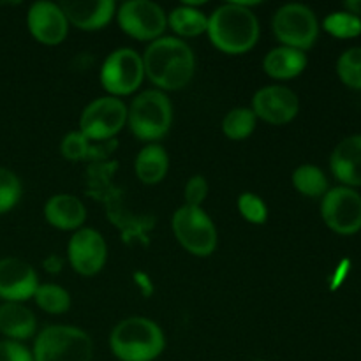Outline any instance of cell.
<instances>
[{
  "instance_id": "obj_1",
  "label": "cell",
  "mask_w": 361,
  "mask_h": 361,
  "mask_svg": "<svg viewBox=\"0 0 361 361\" xmlns=\"http://www.w3.org/2000/svg\"><path fill=\"white\" fill-rule=\"evenodd\" d=\"M145 76L162 90H180L194 76V51L176 37H159L143 56Z\"/></svg>"
},
{
  "instance_id": "obj_2",
  "label": "cell",
  "mask_w": 361,
  "mask_h": 361,
  "mask_svg": "<svg viewBox=\"0 0 361 361\" xmlns=\"http://www.w3.org/2000/svg\"><path fill=\"white\" fill-rule=\"evenodd\" d=\"M207 32L215 48L229 55H240L256 46L259 23L245 4L231 2L221 6L208 18Z\"/></svg>"
},
{
  "instance_id": "obj_3",
  "label": "cell",
  "mask_w": 361,
  "mask_h": 361,
  "mask_svg": "<svg viewBox=\"0 0 361 361\" xmlns=\"http://www.w3.org/2000/svg\"><path fill=\"white\" fill-rule=\"evenodd\" d=\"M109 345L120 361H154L164 351L166 338L154 321L129 317L113 328Z\"/></svg>"
},
{
  "instance_id": "obj_4",
  "label": "cell",
  "mask_w": 361,
  "mask_h": 361,
  "mask_svg": "<svg viewBox=\"0 0 361 361\" xmlns=\"http://www.w3.org/2000/svg\"><path fill=\"white\" fill-rule=\"evenodd\" d=\"M127 122L136 137L157 141L168 134L173 122V108L161 90H147L137 95L127 109Z\"/></svg>"
},
{
  "instance_id": "obj_5",
  "label": "cell",
  "mask_w": 361,
  "mask_h": 361,
  "mask_svg": "<svg viewBox=\"0 0 361 361\" xmlns=\"http://www.w3.org/2000/svg\"><path fill=\"white\" fill-rule=\"evenodd\" d=\"M94 344L88 334L74 326H48L34 344V361H90Z\"/></svg>"
},
{
  "instance_id": "obj_6",
  "label": "cell",
  "mask_w": 361,
  "mask_h": 361,
  "mask_svg": "<svg viewBox=\"0 0 361 361\" xmlns=\"http://www.w3.org/2000/svg\"><path fill=\"white\" fill-rule=\"evenodd\" d=\"M173 233L180 245L194 256H210L217 247V229L203 208L182 207L173 215Z\"/></svg>"
},
{
  "instance_id": "obj_7",
  "label": "cell",
  "mask_w": 361,
  "mask_h": 361,
  "mask_svg": "<svg viewBox=\"0 0 361 361\" xmlns=\"http://www.w3.org/2000/svg\"><path fill=\"white\" fill-rule=\"evenodd\" d=\"M274 34L282 46L303 51L312 48L316 42L319 25L316 14L309 7L302 4H288L275 13Z\"/></svg>"
},
{
  "instance_id": "obj_8",
  "label": "cell",
  "mask_w": 361,
  "mask_h": 361,
  "mask_svg": "<svg viewBox=\"0 0 361 361\" xmlns=\"http://www.w3.org/2000/svg\"><path fill=\"white\" fill-rule=\"evenodd\" d=\"M143 78V56H140L130 48L116 49L102 63L101 83L104 90L111 94V97L136 92Z\"/></svg>"
},
{
  "instance_id": "obj_9",
  "label": "cell",
  "mask_w": 361,
  "mask_h": 361,
  "mask_svg": "<svg viewBox=\"0 0 361 361\" xmlns=\"http://www.w3.org/2000/svg\"><path fill=\"white\" fill-rule=\"evenodd\" d=\"M127 122V106L118 97H101L81 113L80 133L88 141H104L122 130Z\"/></svg>"
},
{
  "instance_id": "obj_10",
  "label": "cell",
  "mask_w": 361,
  "mask_h": 361,
  "mask_svg": "<svg viewBox=\"0 0 361 361\" xmlns=\"http://www.w3.org/2000/svg\"><path fill=\"white\" fill-rule=\"evenodd\" d=\"M116 16L122 30L137 41H157L168 25L164 11L150 0H129Z\"/></svg>"
},
{
  "instance_id": "obj_11",
  "label": "cell",
  "mask_w": 361,
  "mask_h": 361,
  "mask_svg": "<svg viewBox=\"0 0 361 361\" xmlns=\"http://www.w3.org/2000/svg\"><path fill=\"white\" fill-rule=\"evenodd\" d=\"M321 215L338 235H353L361 229V196L351 187H335L323 196Z\"/></svg>"
},
{
  "instance_id": "obj_12",
  "label": "cell",
  "mask_w": 361,
  "mask_h": 361,
  "mask_svg": "<svg viewBox=\"0 0 361 361\" xmlns=\"http://www.w3.org/2000/svg\"><path fill=\"white\" fill-rule=\"evenodd\" d=\"M67 256L74 271L85 277H92L99 274L106 264L108 247L101 233L90 228H81L71 238Z\"/></svg>"
},
{
  "instance_id": "obj_13",
  "label": "cell",
  "mask_w": 361,
  "mask_h": 361,
  "mask_svg": "<svg viewBox=\"0 0 361 361\" xmlns=\"http://www.w3.org/2000/svg\"><path fill=\"white\" fill-rule=\"evenodd\" d=\"M300 102L295 92L282 85L264 87L254 95L252 111L256 118L271 126H284L298 115Z\"/></svg>"
},
{
  "instance_id": "obj_14",
  "label": "cell",
  "mask_w": 361,
  "mask_h": 361,
  "mask_svg": "<svg viewBox=\"0 0 361 361\" xmlns=\"http://www.w3.org/2000/svg\"><path fill=\"white\" fill-rule=\"evenodd\" d=\"M39 288L35 270L16 257L0 259V298L20 303L35 295Z\"/></svg>"
},
{
  "instance_id": "obj_15",
  "label": "cell",
  "mask_w": 361,
  "mask_h": 361,
  "mask_svg": "<svg viewBox=\"0 0 361 361\" xmlns=\"http://www.w3.org/2000/svg\"><path fill=\"white\" fill-rule=\"evenodd\" d=\"M27 25L30 34L46 46L60 44L69 30L66 14L53 2H35L28 11Z\"/></svg>"
},
{
  "instance_id": "obj_16",
  "label": "cell",
  "mask_w": 361,
  "mask_h": 361,
  "mask_svg": "<svg viewBox=\"0 0 361 361\" xmlns=\"http://www.w3.org/2000/svg\"><path fill=\"white\" fill-rule=\"evenodd\" d=\"M67 23L81 30H99L111 21L115 14V2L111 0H69L60 4Z\"/></svg>"
},
{
  "instance_id": "obj_17",
  "label": "cell",
  "mask_w": 361,
  "mask_h": 361,
  "mask_svg": "<svg viewBox=\"0 0 361 361\" xmlns=\"http://www.w3.org/2000/svg\"><path fill=\"white\" fill-rule=\"evenodd\" d=\"M330 166L338 182L349 187L361 185V134L345 137L335 147Z\"/></svg>"
},
{
  "instance_id": "obj_18",
  "label": "cell",
  "mask_w": 361,
  "mask_h": 361,
  "mask_svg": "<svg viewBox=\"0 0 361 361\" xmlns=\"http://www.w3.org/2000/svg\"><path fill=\"white\" fill-rule=\"evenodd\" d=\"M44 215L53 228L73 231V229H81L87 219V210L85 204L73 194H56L46 203Z\"/></svg>"
},
{
  "instance_id": "obj_19",
  "label": "cell",
  "mask_w": 361,
  "mask_h": 361,
  "mask_svg": "<svg viewBox=\"0 0 361 361\" xmlns=\"http://www.w3.org/2000/svg\"><path fill=\"white\" fill-rule=\"evenodd\" d=\"M307 67L305 53L300 49L279 46L264 56L263 69L274 80H291L303 73Z\"/></svg>"
},
{
  "instance_id": "obj_20",
  "label": "cell",
  "mask_w": 361,
  "mask_h": 361,
  "mask_svg": "<svg viewBox=\"0 0 361 361\" xmlns=\"http://www.w3.org/2000/svg\"><path fill=\"white\" fill-rule=\"evenodd\" d=\"M0 331L6 337L23 341L34 335L35 316L30 309L20 303L7 302L0 305Z\"/></svg>"
},
{
  "instance_id": "obj_21",
  "label": "cell",
  "mask_w": 361,
  "mask_h": 361,
  "mask_svg": "<svg viewBox=\"0 0 361 361\" xmlns=\"http://www.w3.org/2000/svg\"><path fill=\"white\" fill-rule=\"evenodd\" d=\"M169 168L168 154L159 145H148L140 152L136 159V176L147 185H155L166 176Z\"/></svg>"
},
{
  "instance_id": "obj_22",
  "label": "cell",
  "mask_w": 361,
  "mask_h": 361,
  "mask_svg": "<svg viewBox=\"0 0 361 361\" xmlns=\"http://www.w3.org/2000/svg\"><path fill=\"white\" fill-rule=\"evenodd\" d=\"M168 25L182 37H194V35H200L203 32H207L208 28V18L204 16V13L197 11L196 7L185 6L176 7L168 18Z\"/></svg>"
},
{
  "instance_id": "obj_23",
  "label": "cell",
  "mask_w": 361,
  "mask_h": 361,
  "mask_svg": "<svg viewBox=\"0 0 361 361\" xmlns=\"http://www.w3.org/2000/svg\"><path fill=\"white\" fill-rule=\"evenodd\" d=\"M293 185L298 192L309 197H319L328 192V180L317 166L303 164L293 173Z\"/></svg>"
},
{
  "instance_id": "obj_24",
  "label": "cell",
  "mask_w": 361,
  "mask_h": 361,
  "mask_svg": "<svg viewBox=\"0 0 361 361\" xmlns=\"http://www.w3.org/2000/svg\"><path fill=\"white\" fill-rule=\"evenodd\" d=\"M256 115L249 108H235L222 120V130L233 141L249 137L256 129Z\"/></svg>"
},
{
  "instance_id": "obj_25",
  "label": "cell",
  "mask_w": 361,
  "mask_h": 361,
  "mask_svg": "<svg viewBox=\"0 0 361 361\" xmlns=\"http://www.w3.org/2000/svg\"><path fill=\"white\" fill-rule=\"evenodd\" d=\"M34 298L35 303L48 314H63L71 307L69 293L55 284L39 286Z\"/></svg>"
},
{
  "instance_id": "obj_26",
  "label": "cell",
  "mask_w": 361,
  "mask_h": 361,
  "mask_svg": "<svg viewBox=\"0 0 361 361\" xmlns=\"http://www.w3.org/2000/svg\"><path fill=\"white\" fill-rule=\"evenodd\" d=\"M324 30L338 39H351L361 34V18L355 14L342 11V13H331L323 23Z\"/></svg>"
},
{
  "instance_id": "obj_27",
  "label": "cell",
  "mask_w": 361,
  "mask_h": 361,
  "mask_svg": "<svg viewBox=\"0 0 361 361\" xmlns=\"http://www.w3.org/2000/svg\"><path fill=\"white\" fill-rule=\"evenodd\" d=\"M337 73L342 83L361 90V48H351L342 53L337 62Z\"/></svg>"
},
{
  "instance_id": "obj_28",
  "label": "cell",
  "mask_w": 361,
  "mask_h": 361,
  "mask_svg": "<svg viewBox=\"0 0 361 361\" xmlns=\"http://www.w3.org/2000/svg\"><path fill=\"white\" fill-rule=\"evenodd\" d=\"M21 196V183L13 171L0 168V214L11 210Z\"/></svg>"
},
{
  "instance_id": "obj_29",
  "label": "cell",
  "mask_w": 361,
  "mask_h": 361,
  "mask_svg": "<svg viewBox=\"0 0 361 361\" xmlns=\"http://www.w3.org/2000/svg\"><path fill=\"white\" fill-rule=\"evenodd\" d=\"M238 210L243 219L252 224H264L268 219V208L259 196L245 192L238 197Z\"/></svg>"
},
{
  "instance_id": "obj_30",
  "label": "cell",
  "mask_w": 361,
  "mask_h": 361,
  "mask_svg": "<svg viewBox=\"0 0 361 361\" xmlns=\"http://www.w3.org/2000/svg\"><path fill=\"white\" fill-rule=\"evenodd\" d=\"M60 152L67 161H81L90 154V141L81 133H71L62 140Z\"/></svg>"
},
{
  "instance_id": "obj_31",
  "label": "cell",
  "mask_w": 361,
  "mask_h": 361,
  "mask_svg": "<svg viewBox=\"0 0 361 361\" xmlns=\"http://www.w3.org/2000/svg\"><path fill=\"white\" fill-rule=\"evenodd\" d=\"M208 196V182L203 176H192L185 185V204L187 207L201 208Z\"/></svg>"
},
{
  "instance_id": "obj_32",
  "label": "cell",
  "mask_w": 361,
  "mask_h": 361,
  "mask_svg": "<svg viewBox=\"0 0 361 361\" xmlns=\"http://www.w3.org/2000/svg\"><path fill=\"white\" fill-rule=\"evenodd\" d=\"M0 361H34V356L25 345L14 341L0 342Z\"/></svg>"
},
{
  "instance_id": "obj_33",
  "label": "cell",
  "mask_w": 361,
  "mask_h": 361,
  "mask_svg": "<svg viewBox=\"0 0 361 361\" xmlns=\"http://www.w3.org/2000/svg\"><path fill=\"white\" fill-rule=\"evenodd\" d=\"M44 268L48 274H59L60 268H62V259L59 256H49L44 261Z\"/></svg>"
},
{
  "instance_id": "obj_34",
  "label": "cell",
  "mask_w": 361,
  "mask_h": 361,
  "mask_svg": "<svg viewBox=\"0 0 361 361\" xmlns=\"http://www.w3.org/2000/svg\"><path fill=\"white\" fill-rule=\"evenodd\" d=\"M345 7H348V9H349V13L355 14V16L360 18V14H361V0H356V2H348V4H345Z\"/></svg>"
},
{
  "instance_id": "obj_35",
  "label": "cell",
  "mask_w": 361,
  "mask_h": 361,
  "mask_svg": "<svg viewBox=\"0 0 361 361\" xmlns=\"http://www.w3.org/2000/svg\"><path fill=\"white\" fill-rule=\"evenodd\" d=\"M257 361H261V360H257Z\"/></svg>"
}]
</instances>
